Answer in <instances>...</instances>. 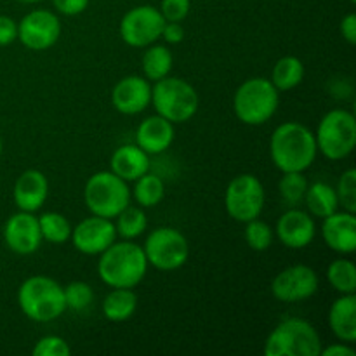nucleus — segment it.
Listing matches in <instances>:
<instances>
[{
    "label": "nucleus",
    "instance_id": "c03bdc74",
    "mask_svg": "<svg viewBox=\"0 0 356 356\" xmlns=\"http://www.w3.org/2000/svg\"><path fill=\"white\" fill-rule=\"evenodd\" d=\"M350 2H351V3H355V2H356V0H350Z\"/></svg>",
    "mask_w": 356,
    "mask_h": 356
},
{
    "label": "nucleus",
    "instance_id": "6e6552de",
    "mask_svg": "<svg viewBox=\"0 0 356 356\" xmlns=\"http://www.w3.org/2000/svg\"><path fill=\"white\" fill-rule=\"evenodd\" d=\"M315 141L318 152L332 162L350 156L356 146L355 115L341 108L330 110L320 120Z\"/></svg>",
    "mask_w": 356,
    "mask_h": 356
},
{
    "label": "nucleus",
    "instance_id": "39448f33",
    "mask_svg": "<svg viewBox=\"0 0 356 356\" xmlns=\"http://www.w3.org/2000/svg\"><path fill=\"white\" fill-rule=\"evenodd\" d=\"M322 339L315 327L302 318H285L264 343L266 356H320Z\"/></svg>",
    "mask_w": 356,
    "mask_h": 356
},
{
    "label": "nucleus",
    "instance_id": "4be33fe9",
    "mask_svg": "<svg viewBox=\"0 0 356 356\" xmlns=\"http://www.w3.org/2000/svg\"><path fill=\"white\" fill-rule=\"evenodd\" d=\"M329 325L341 343L356 341V296L341 294L329 309Z\"/></svg>",
    "mask_w": 356,
    "mask_h": 356
},
{
    "label": "nucleus",
    "instance_id": "4c0bfd02",
    "mask_svg": "<svg viewBox=\"0 0 356 356\" xmlns=\"http://www.w3.org/2000/svg\"><path fill=\"white\" fill-rule=\"evenodd\" d=\"M90 0H52L58 13L65 16H79L89 7Z\"/></svg>",
    "mask_w": 356,
    "mask_h": 356
},
{
    "label": "nucleus",
    "instance_id": "c756f323",
    "mask_svg": "<svg viewBox=\"0 0 356 356\" xmlns=\"http://www.w3.org/2000/svg\"><path fill=\"white\" fill-rule=\"evenodd\" d=\"M327 278L334 291L339 294H355L356 292V266L350 259H336L329 264Z\"/></svg>",
    "mask_w": 356,
    "mask_h": 356
},
{
    "label": "nucleus",
    "instance_id": "bb28decb",
    "mask_svg": "<svg viewBox=\"0 0 356 356\" xmlns=\"http://www.w3.org/2000/svg\"><path fill=\"white\" fill-rule=\"evenodd\" d=\"M134 183V190L131 193L134 197V200L139 204V207L152 209L156 207L163 200L165 186H163V181L159 176H153V174L146 172L139 179H136Z\"/></svg>",
    "mask_w": 356,
    "mask_h": 356
},
{
    "label": "nucleus",
    "instance_id": "ea45409f",
    "mask_svg": "<svg viewBox=\"0 0 356 356\" xmlns=\"http://www.w3.org/2000/svg\"><path fill=\"white\" fill-rule=\"evenodd\" d=\"M341 35L350 45L356 44V14L350 13L341 21Z\"/></svg>",
    "mask_w": 356,
    "mask_h": 356
},
{
    "label": "nucleus",
    "instance_id": "2eb2a0df",
    "mask_svg": "<svg viewBox=\"0 0 356 356\" xmlns=\"http://www.w3.org/2000/svg\"><path fill=\"white\" fill-rule=\"evenodd\" d=\"M38 218L33 212L19 211L7 219L3 226V242L17 256H30L42 245Z\"/></svg>",
    "mask_w": 356,
    "mask_h": 356
},
{
    "label": "nucleus",
    "instance_id": "423d86ee",
    "mask_svg": "<svg viewBox=\"0 0 356 356\" xmlns=\"http://www.w3.org/2000/svg\"><path fill=\"white\" fill-rule=\"evenodd\" d=\"M198 94L190 82L179 76H165L152 87V104L156 115L172 124H184L198 111Z\"/></svg>",
    "mask_w": 356,
    "mask_h": 356
},
{
    "label": "nucleus",
    "instance_id": "72a5a7b5",
    "mask_svg": "<svg viewBox=\"0 0 356 356\" xmlns=\"http://www.w3.org/2000/svg\"><path fill=\"white\" fill-rule=\"evenodd\" d=\"M339 205H343V211L356 212V170L348 169L341 176L336 188Z\"/></svg>",
    "mask_w": 356,
    "mask_h": 356
},
{
    "label": "nucleus",
    "instance_id": "2f4dec72",
    "mask_svg": "<svg viewBox=\"0 0 356 356\" xmlns=\"http://www.w3.org/2000/svg\"><path fill=\"white\" fill-rule=\"evenodd\" d=\"M245 242L256 252H264L273 243V228L259 218L245 222Z\"/></svg>",
    "mask_w": 356,
    "mask_h": 356
},
{
    "label": "nucleus",
    "instance_id": "f03ea898",
    "mask_svg": "<svg viewBox=\"0 0 356 356\" xmlns=\"http://www.w3.org/2000/svg\"><path fill=\"white\" fill-rule=\"evenodd\" d=\"M148 273V259L141 245L124 240H115L104 252L99 254L97 275L101 282L111 289H134Z\"/></svg>",
    "mask_w": 356,
    "mask_h": 356
},
{
    "label": "nucleus",
    "instance_id": "ddd939ff",
    "mask_svg": "<svg viewBox=\"0 0 356 356\" xmlns=\"http://www.w3.org/2000/svg\"><path fill=\"white\" fill-rule=\"evenodd\" d=\"M318 275L306 264H294L282 270L271 284V292L282 302H301L318 291Z\"/></svg>",
    "mask_w": 356,
    "mask_h": 356
},
{
    "label": "nucleus",
    "instance_id": "f3484780",
    "mask_svg": "<svg viewBox=\"0 0 356 356\" xmlns=\"http://www.w3.org/2000/svg\"><path fill=\"white\" fill-rule=\"evenodd\" d=\"M111 104L122 115L143 113L152 104L149 80L139 75L124 76L111 90Z\"/></svg>",
    "mask_w": 356,
    "mask_h": 356
},
{
    "label": "nucleus",
    "instance_id": "58836bf2",
    "mask_svg": "<svg viewBox=\"0 0 356 356\" xmlns=\"http://www.w3.org/2000/svg\"><path fill=\"white\" fill-rule=\"evenodd\" d=\"M162 37L167 44H181L184 40V28L181 23H174V21H165L162 30Z\"/></svg>",
    "mask_w": 356,
    "mask_h": 356
},
{
    "label": "nucleus",
    "instance_id": "7c9ffc66",
    "mask_svg": "<svg viewBox=\"0 0 356 356\" xmlns=\"http://www.w3.org/2000/svg\"><path fill=\"white\" fill-rule=\"evenodd\" d=\"M308 179L302 172H284L280 183H278V191H280L282 200L291 207H298L305 202L306 190H308Z\"/></svg>",
    "mask_w": 356,
    "mask_h": 356
},
{
    "label": "nucleus",
    "instance_id": "9d476101",
    "mask_svg": "<svg viewBox=\"0 0 356 356\" xmlns=\"http://www.w3.org/2000/svg\"><path fill=\"white\" fill-rule=\"evenodd\" d=\"M266 193L264 186L254 174H238L229 181L225 193V207L232 219L249 222L263 214Z\"/></svg>",
    "mask_w": 356,
    "mask_h": 356
},
{
    "label": "nucleus",
    "instance_id": "9b49d317",
    "mask_svg": "<svg viewBox=\"0 0 356 356\" xmlns=\"http://www.w3.org/2000/svg\"><path fill=\"white\" fill-rule=\"evenodd\" d=\"M163 19L159 7L138 6L124 14L120 21V37L131 47H148L162 37Z\"/></svg>",
    "mask_w": 356,
    "mask_h": 356
},
{
    "label": "nucleus",
    "instance_id": "a19ab883",
    "mask_svg": "<svg viewBox=\"0 0 356 356\" xmlns=\"http://www.w3.org/2000/svg\"><path fill=\"white\" fill-rule=\"evenodd\" d=\"M320 356H355V350L348 346L346 343H336V344H330V346L325 348V350L322 348Z\"/></svg>",
    "mask_w": 356,
    "mask_h": 356
},
{
    "label": "nucleus",
    "instance_id": "a878e982",
    "mask_svg": "<svg viewBox=\"0 0 356 356\" xmlns=\"http://www.w3.org/2000/svg\"><path fill=\"white\" fill-rule=\"evenodd\" d=\"M143 73L149 82H156L170 75L174 56L167 45H148L143 54Z\"/></svg>",
    "mask_w": 356,
    "mask_h": 356
},
{
    "label": "nucleus",
    "instance_id": "4468645a",
    "mask_svg": "<svg viewBox=\"0 0 356 356\" xmlns=\"http://www.w3.org/2000/svg\"><path fill=\"white\" fill-rule=\"evenodd\" d=\"M117 236L113 219L99 218V216L92 214L90 218L82 219L75 228H72L70 240L80 254L99 256L117 240Z\"/></svg>",
    "mask_w": 356,
    "mask_h": 356
},
{
    "label": "nucleus",
    "instance_id": "473e14b6",
    "mask_svg": "<svg viewBox=\"0 0 356 356\" xmlns=\"http://www.w3.org/2000/svg\"><path fill=\"white\" fill-rule=\"evenodd\" d=\"M65 291V302L66 309H73V312H83L90 306V302L94 301V292L92 287L86 282H70L66 287H63Z\"/></svg>",
    "mask_w": 356,
    "mask_h": 356
},
{
    "label": "nucleus",
    "instance_id": "7ed1b4c3",
    "mask_svg": "<svg viewBox=\"0 0 356 356\" xmlns=\"http://www.w3.org/2000/svg\"><path fill=\"white\" fill-rule=\"evenodd\" d=\"M17 305L23 315L33 322H54L66 309L65 291L51 277L35 275L17 289Z\"/></svg>",
    "mask_w": 356,
    "mask_h": 356
},
{
    "label": "nucleus",
    "instance_id": "f704fd0d",
    "mask_svg": "<svg viewBox=\"0 0 356 356\" xmlns=\"http://www.w3.org/2000/svg\"><path fill=\"white\" fill-rule=\"evenodd\" d=\"M33 356H70L72 348L68 346L63 337L59 336H45L38 341L31 350Z\"/></svg>",
    "mask_w": 356,
    "mask_h": 356
},
{
    "label": "nucleus",
    "instance_id": "20e7f679",
    "mask_svg": "<svg viewBox=\"0 0 356 356\" xmlns=\"http://www.w3.org/2000/svg\"><path fill=\"white\" fill-rule=\"evenodd\" d=\"M280 104V92L264 76H252L236 89L233 110L236 118L245 125H263L273 118Z\"/></svg>",
    "mask_w": 356,
    "mask_h": 356
},
{
    "label": "nucleus",
    "instance_id": "dca6fc26",
    "mask_svg": "<svg viewBox=\"0 0 356 356\" xmlns=\"http://www.w3.org/2000/svg\"><path fill=\"white\" fill-rule=\"evenodd\" d=\"M278 240L284 243L287 249H305L315 240L316 225L315 219L309 212L301 211L298 207L289 209L287 212L280 216L275 228Z\"/></svg>",
    "mask_w": 356,
    "mask_h": 356
},
{
    "label": "nucleus",
    "instance_id": "f8f14e48",
    "mask_svg": "<svg viewBox=\"0 0 356 356\" xmlns=\"http://www.w3.org/2000/svg\"><path fill=\"white\" fill-rule=\"evenodd\" d=\"M61 37V21L54 13L35 9L17 23V40L30 51H47Z\"/></svg>",
    "mask_w": 356,
    "mask_h": 356
},
{
    "label": "nucleus",
    "instance_id": "c9c22d12",
    "mask_svg": "<svg viewBox=\"0 0 356 356\" xmlns=\"http://www.w3.org/2000/svg\"><path fill=\"white\" fill-rule=\"evenodd\" d=\"M159 9L165 21L181 23L190 14L191 0H162Z\"/></svg>",
    "mask_w": 356,
    "mask_h": 356
},
{
    "label": "nucleus",
    "instance_id": "aec40b11",
    "mask_svg": "<svg viewBox=\"0 0 356 356\" xmlns=\"http://www.w3.org/2000/svg\"><path fill=\"white\" fill-rule=\"evenodd\" d=\"M176 138L174 124L160 115L145 118L136 131V145L148 155H159L170 148Z\"/></svg>",
    "mask_w": 356,
    "mask_h": 356
},
{
    "label": "nucleus",
    "instance_id": "b1692460",
    "mask_svg": "<svg viewBox=\"0 0 356 356\" xmlns=\"http://www.w3.org/2000/svg\"><path fill=\"white\" fill-rule=\"evenodd\" d=\"M305 204L308 212L313 218H327L334 214L339 209V198H337L336 188L323 181L308 184V190L305 195Z\"/></svg>",
    "mask_w": 356,
    "mask_h": 356
},
{
    "label": "nucleus",
    "instance_id": "e433bc0d",
    "mask_svg": "<svg viewBox=\"0 0 356 356\" xmlns=\"http://www.w3.org/2000/svg\"><path fill=\"white\" fill-rule=\"evenodd\" d=\"M17 40V23L9 16L0 14V47L10 45Z\"/></svg>",
    "mask_w": 356,
    "mask_h": 356
},
{
    "label": "nucleus",
    "instance_id": "1a4fd4ad",
    "mask_svg": "<svg viewBox=\"0 0 356 356\" xmlns=\"http://www.w3.org/2000/svg\"><path fill=\"white\" fill-rule=\"evenodd\" d=\"M148 264L160 271H176L190 259L188 238L176 228L162 226L146 236L143 245Z\"/></svg>",
    "mask_w": 356,
    "mask_h": 356
},
{
    "label": "nucleus",
    "instance_id": "6ab92c4d",
    "mask_svg": "<svg viewBox=\"0 0 356 356\" xmlns=\"http://www.w3.org/2000/svg\"><path fill=\"white\" fill-rule=\"evenodd\" d=\"M14 204L19 211L37 212L44 207L49 197V181L44 172L37 169H28L14 183Z\"/></svg>",
    "mask_w": 356,
    "mask_h": 356
},
{
    "label": "nucleus",
    "instance_id": "79ce46f5",
    "mask_svg": "<svg viewBox=\"0 0 356 356\" xmlns=\"http://www.w3.org/2000/svg\"><path fill=\"white\" fill-rule=\"evenodd\" d=\"M17 2L28 3V6H30V3H38V2H42V0H17Z\"/></svg>",
    "mask_w": 356,
    "mask_h": 356
},
{
    "label": "nucleus",
    "instance_id": "a211bd4d",
    "mask_svg": "<svg viewBox=\"0 0 356 356\" xmlns=\"http://www.w3.org/2000/svg\"><path fill=\"white\" fill-rule=\"evenodd\" d=\"M322 238L334 252L350 256L356 250V218L355 212L336 211L323 218Z\"/></svg>",
    "mask_w": 356,
    "mask_h": 356
},
{
    "label": "nucleus",
    "instance_id": "f257e3e1",
    "mask_svg": "<svg viewBox=\"0 0 356 356\" xmlns=\"http://www.w3.org/2000/svg\"><path fill=\"white\" fill-rule=\"evenodd\" d=\"M318 155L315 132L299 122H285L275 129L270 139V156L282 174L305 172Z\"/></svg>",
    "mask_w": 356,
    "mask_h": 356
},
{
    "label": "nucleus",
    "instance_id": "412c9836",
    "mask_svg": "<svg viewBox=\"0 0 356 356\" xmlns=\"http://www.w3.org/2000/svg\"><path fill=\"white\" fill-rule=\"evenodd\" d=\"M110 167L111 172L117 174L120 179L134 183L149 170V155L143 152L138 145H124L115 149Z\"/></svg>",
    "mask_w": 356,
    "mask_h": 356
},
{
    "label": "nucleus",
    "instance_id": "0eeeda50",
    "mask_svg": "<svg viewBox=\"0 0 356 356\" xmlns=\"http://www.w3.org/2000/svg\"><path fill=\"white\" fill-rule=\"evenodd\" d=\"M131 188L127 181L120 179L111 170H101L87 179L83 188V200L90 214L115 219L131 204Z\"/></svg>",
    "mask_w": 356,
    "mask_h": 356
},
{
    "label": "nucleus",
    "instance_id": "37998d69",
    "mask_svg": "<svg viewBox=\"0 0 356 356\" xmlns=\"http://www.w3.org/2000/svg\"><path fill=\"white\" fill-rule=\"evenodd\" d=\"M2 149H3V145H2V138H0V156H2Z\"/></svg>",
    "mask_w": 356,
    "mask_h": 356
},
{
    "label": "nucleus",
    "instance_id": "cd10ccee",
    "mask_svg": "<svg viewBox=\"0 0 356 356\" xmlns=\"http://www.w3.org/2000/svg\"><path fill=\"white\" fill-rule=\"evenodd\" d=\"M148 228V218H146L143 207H132L131 204L115 218V229L117 235L124 240H134L141 236Z\"/></svg>",
    "mask_w": 356,
    "mask_h": 356
},
{
    "label": "nucleus",
    "instance_id": "393cba45",
    "mask_svg": "<svg viewBox=\"0 0 356 356\" xmlns=\"http://www.w3.org/2000/svg\"><path fill=\"white\" fill-rule=\"evenodd\" d=\"M305 79V65L296 56H284L278 59L271 72V83L278 89V92H287L296 89Z\"/></svg>",
    "mask_w": 356,
    "mask_h": 356
},
{
    "label": "nucleus",
    "instance_id": "5701e85b",
    "mask_svg": "<svg viewBox=\"0 0 356 356\" xmlns=\"http://www.w3.org/2000/svg\"><path fill=\"white\" fill-rule=\"evenodd\" d=\"M138 308V296L134 289H111L103 301V315L115 323L127 322Z\"/></svg>",
    "mask_w": 356,
    "mask_h": 356
},
{
    "label": "nucleus",
    "instance_id": "c85d7f7f",
    "mask_svg": "<svg viewBox=\"0 0 356 356\" xmlns=\"http://www.w3.org/2000/svg\"><path fill=\"white\" fill-rule=\"evenodd\" d=\"M38 225H40L42 238L49 243L61 245V243L68 242L72 236V225L59 212H45L38 218Z\"/></svg>",
    "mask_w": 356,
    "mask_h": 356
}]
</instances>
